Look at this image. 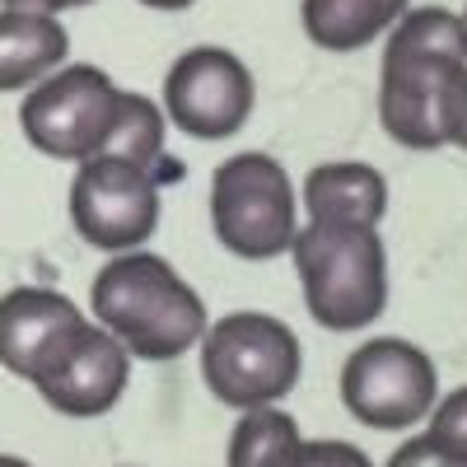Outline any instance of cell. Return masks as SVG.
<instances>
[{"label":"cell","instance_id":"cell-5","mask_svg":"<svg viewBox=\"0 0 467 467\" xmlns=\"http://www.w3.org/2000/svg\"><path fill=\"white\" fill-rule=\"evenodd\" d=\"M211 224L215 239L244 262H271L295 248V192L271 154H229L211 173Z\"/></svg>","mask_w":467,"mask_h":467},{"label":"cell","instance_id":"cell-16","mask_svg":"<svg viewBox=\"0 0 467 467\" xmlns=\"http://www.w3.org/2000/svg\"><path fill=\"white\" fill-rule=\"evenodd\" d=\"M299 425L290 411H244L229 435V467H285L299 453Z\"/></svg>","mask_w":467,"mask_h":467},{"label":"cell","instance_id":"cell-18","mask_svg":"<svg viewBox=\"0 0 467 467\" xmlns=\"http://www.w3.org/2000/svg\"><path fill=\"white\" fill-rule=\"evenodd\" d=\"M285 467H374V462L365 449L346 444V440H304Z\"/></svg>","mask_w":467,"mask_h":467},{"label":"cell","instance_id":"cell-14","mask_svg":"<svg viewBox=\"0 0 467 467\" xmlns=\"http://www.w3.org/2000/svg\"><path fill=\"white\" fill-rule=\"evenodd\" d=\"M407 15V0H304L299 19L304 33L323 52H356L374 37L393 33Z\"/></svg>","mask_w":467,"mask_h":467},{"label":"cell","instance_id":"cell-22","mask_svg":"<svg viewBox=\"0 0 467 467\" xmlns=\"http://www.w3.org/2000/svg\"><path fill=\"white\" fill-rule=\"evenodd\" d=\"M140 5H150V10H187L192 0H140Z\"/></svg>","mask_w":467,"mask_h":467},{"label":"cell","instance_id":"cell-9","mask_svg":"<svg viewBox=\"0 0 467 467\" xmlns=\"http://www.w3.org/2000/svg\"><path fill=\"white\" fill-rule=\"evenodd\" d=\"M253 99V70L229 47H192L164 75V117L197 140H229L248 122Z\"/></svg>","mask_w":467,"mask_h":467},{"label":"cell","instance_id":"cell-24","mask_svg":"<svg viewBox=\"0 0 467 467\" xmlns=\"http://www.w3.org/2000/svg\"><path fill=\"white\" fill-rule=\"evenodd\" d=\"M462 24H467V10H462Z\"/></svg>","mask_w":467,"mask_h":467},{"label":"cell","instance_id":"cell-20","mask_svg":"<svg viewBox=\"0 0 467 467\" xmlns=\"http://www.w3.org/2000/svg\"><path fill=\"white\" fill-rule=\"evenodd\" d=\"M75 5H89V0H5L0 10H24V15H61V10H75Z\"/></svg>","mask_w":467,"mask_h":467},{"label":"cell","instance_id":"cell-7","mask_svg":"<svg viewBox=\"0 0 467 467\" xmlns=\"http://www.w3.org/2000/svg\"><path fill=\"white\" fill-rule=\"evenodd\" d=\"M440 398L435 360L416 341L369 337L341 365V402L369 431H407L425 420Z\"/></svg>","mask_w":467,"mask_h":467},{"label":"cell","instance_id":"cell-3","mask_svg":"<svg viewBox=\"0 0 467 467\" xmlns=\"http://www.w3.org/2000/svg\"><path fill=\"white\" fill-rule=\"evenodd\" d=\"M295 266L304 304L327 332H360L388 304V248L379 229L304 224L295 234Z\"/></svg>","mask_w":467,"mask_h":467},{"label":"cell","instance_id":"cell-21","mask_svg":"<svg viewBox=\"0 0 467 467\" xmlns=\"http://www.w3.org/2000/svg\"><path fill=\"white\" fill-rule=\"evenodd\" d=\"M458 150H467V89H462V108H458V136H453Z\"/></svg>","mask_w":467,"mask_h":467},{"label":"cell","instance_id":"cell-4","mask_svg":"<svg viewBox=\"0 0 467 467\" xmlns=\"http://www.w3.org/2000/svg\"><path fill=\"white\" fill-rule=\"evenodd\" d=\"M304 350L299 337L271 314L244 308L224 314L202 337V379L215 393V402L234 411H262L276 407L299 383Z\"/></svg>","mask_w":467,"mask_h":467},{"label":"cell","instance_id":"cell-13","mask_svg":"<svg viewBox=\"0 0 467 467\" xmlns=\"http://www.w3.org/2000/svg\"><path fill=\"white\" fill-rule=\"evenodd\" d=\"M70 33L52 15L0 10V94L43 85L47 75L66 66Z\"/></svg>","mask_w":467,"mask_h":467},{"label":"cell","instance_id":"cell-12","mask_svg":"<svg viewBox=\"0 0 467 467\" xmlns=\"http://www.w3.org/2000/svg\"><path fill=\"white\" fill-rule=\"evenodd\" d=\"M304 206L308 224H356V229H379L388 211V182L374 164H318L304 178Z\"/></svg>","mask_w":467,"mask_h":467},{"label":"cell","instance_id":"cell-2","mask_svg":"<svg viewBox=\"0 0 467 467\" xmlns=\"http://www.w3.org/2000/svg\"><path fill=\"white\" fill-rule=\"evenodd\" d=\"M94 323L136 360H178L206 337V304L154 253H122L99 266L89 285Z\"/></svg>","mask_w":467,"mask_h":467},{"label":"cell","instance_id":"cell-8","mask_svg":"<svg viewBox=\"0 0 467 467\" xmlns=\"http://www.w3.org/2000/svg\"><path fill=\"white\" fill-rule=\"evenodd\" d=\"M70 220L99 253H140V244L160 229V182L127 160H89L70 182Z\"/></svg>","mask_w":467,"mask_h":467},{"label":"cell","instance_id":"cell-10","mask_svg":"<svg viewBox=\"0 0 467 467\" xmlns=\"http://www.w3.org/2000/svg\"><path fill=\"white\" fill-rule=\"evenodd\" d=\"M131 379V356L127 346L112 332H103L99 323H85L75 332L52 365L33 379V388L43 393V402L61 416H103L117 407V398L127 393Z\"/></svg>","mask_w":467,"mask_h":467},{"label":"cell","instance_id":"cell-23","mask_svg":"<svg viewBox=\"0 0 467 467\" xmlns=\"http://www.w3.org/2000/svg\"><path fill=\"white\" fill-rule=\"evenodd\" d=\"M0 467H33V462H24V458H15V453H0Z\"/></svg>","mask_w":467,"mask_h":467},{"label":"cell","instance_id":"cell-19","mask_svg":"<svg viewBox=\"0 0 467 467\" xmlns=\"http://www.w3.org/2000/svg\"><path fill=\"white\" fill-rule=\"evenodd\" d=\"M383 467H462V462H453L444 449H435L425 435H416V440H407L402 449H393V458H388Z\"/></svg>","mask_w":467,"mask_h":467},{"label":"cell","instance_id":"cell-11","mask_svg":"<svg viewBox=\"0 0 467 467\" xmlns=\"http://www.w3.org/2000/svg\"><path fill=\"white\" fill-rule=\"evenodd\" d=\"M85 323L89 318L61 290L19 285L0 299V365L33 383Z\"/></svg>","mask_w":467,"mask_h":467},{"label":"cell","instance_id":"cell-1","mask_svg":"<svg viewBox=\"0 0 467 467\" xmlns=\"http://www.w3.org/2000/svg\"><path fill=\"white\" fill-rule=\"evenodd\" d=\"M467 89V24L444 5L407 10L383 47L379 122L407 150H444L458 136Z\"/></svg>","mask_w":467,"mask_h":467},{"label":"cell","instance_id":"cell-17","mask_svg":"<svg viewBox=\"0 0 467 467\" xmlns=\"http://www.w3.org/2000/svg\"><path fill=\"white\" fill-rule=\"evenodd\" d=\"M435 449H444L453 462L467 467V388H453V393L431 411V431H425Z\"/></svg>","mask_w":467,"mask_h":467},{"label":"cell","instance_id":"cell-15","mask_svg":"<svg viewBox=\"0 0 467 467\" xmlns=\"http://www.w3.org/2000/svg\"><path fill=\"white\" fill-rule=\"evenodd\" d=\"M164 108L145 99V94H131L122 89V103H117V122L108 131V145L103 154L108 160H127L145 173H154V164H160V154H164ZM99 154V160H103Z\"/></svg>","mask_w":467,"mask_h":467},{"label":"cell","instance_id":"cell-6","mask_svg":"<svg viewBox=\"0 0 467 467\" xmlns=\"http://www.w3.org/2000/svg\"><path fill=\"white\" fill-rule=\"evenodd\" d=\"M117 103H122V89L108 80V70L61 66L43 85L28 89V99L19 103V127L28 145L43 150L47 160L89 164L108 145Z\"/></svg>","mask_w":467,"mask_h":467}]
</instances>
